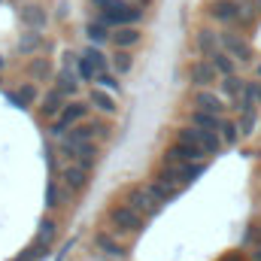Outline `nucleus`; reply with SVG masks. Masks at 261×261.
Instances as JSON below:
<instances>
[{
  "mask_svg": "<svg viewBox=\"0 0 261 261\" xmlns=\"http://www.w3.org/2000/svg\"><path fill=\"white\" fill-rule=\"evenodd\" d=\"M176 140L179 143H189V146H195V149H200L206 158L210 155H219L222 152V137H219V130H200L195 128V125H186V128L176 130Z\"/></svg>",
  "mask_w": 261,
  "mask_h": 261,
  "instance_id": "obj_1",
  "label": "nucleus"
},
{
  "mask_svg": "<svg viewBox=\"0 0 261 261\" xmlns=\"http://www.w3.org/2000/svg\"><path fill=\"white\" fill-rule=\"evenodd\" d=\"M107 219H110V225H113L116 234H140V231L146 228V219H143L137 210H130L125 200H122V203H113V206L107 210Z\"/></svg>",
  "mask_w": 261,
  "mask_h": 261,
  "instance_id": "obj_2",
  "label": "nucleus"
},
{
  "mask_svg": "<svg viewBox=\"0 0 261 261\" xmlns=\"http://www.w3.org/2000/svg\"><path fill=\"white\" fill-rule=\"evenodd\" d=\"M88 110H91V103H85V100H67V107L61 110V116L52 122V137H67L70 128H76L79 122H85L88 119Z\"/></svg>",
  "mask_w": 261,
  "mask_h": 261,
  "instance_id": "obj_3",
  "label": "nucleus"
},
{
  "mask_svg": "<svg viewBox=\"0 0 261 261\" xmlns=\"http://www.w3.org/2000/svg\"><path fill=\"white\" fill-rule=\"evenodd\" d=\"M58 152L70 158V164H79V167H85V170H91L94 164H97V143H73V140H67L61 137V143H58Z\"/></svg>",
  "mask_w": 261,
  "mask_h": 261,
  "instance_id": "obj_4",
  "label": "nucleus"
},
{
  "mask_svg": "<svg viewBox=\"0 0 261 261\" xmlns=\"http://www.w3.org/2000/svg\"><path fill=\"white\" fill-rule=\"evenodd\" d=\"M143 15H146V9H137V6H130V3H122V6H116V9H110V12H97L94 21H100V24H107V28L113 31V28H125V24H140Z\"/></svg>",
  "mask_w": 261,
  "mask_h": 261,
  "instance_id": "obj_5",
  "label": "nucleus"
},
{
  "mask_svg": "<svg viewBox=\"0 0 261 261\" xmlns=\"http://www.w3.org/2000/svg\"><path fill=\"white\" fill-rule=\"evenodd\" d=\"M219 40H222V49H225V52H228L237 64H252V58H255V55H252V46H249V43H246L237 31L225 28V31L219 34Z\"/></svg>",
  "mask_w": 261,
  "mask_h": 261,
  "instance_id": "obj_6",
  "label": "nucleus"
},
{
  "mask_svg": "<svg viewBox=\"0 0 261 261\" xmlns=\"http://www.w3.org/2000/svg\"><path fill=\"white\" fill-rule=\"evenodd\" d=\"M125 203H128L130 210H137L143 219H149V216H155L161 210V203L152 197V192L146 186H130L128 192H125Z\"/></svg>",
  "mask_w": 261,
  "mask_h": 261,
  "instance_id": "obj_7",
  "label": "nucleus"
},
{
  "mask_svg": "<svg viewBox=\"0 0 261 261\" xmlns=\"http://www.w3.org/2000/svg\"><path fill=\"white\" fill-rule=\"evenodd\" d=\"M206 15L213 21L225 24V28H237V21H240V3L237 0H213L206 6Z\"/></svg>",
  "mask_w": 261,
  "mask_h": 261,
  "instance_id": "obj_8",
  "label": "nucleus"
},
{
  "mask_svg": "<svg viewBox=\"0 0 261 261\" xmlns=\"http://www.w3.org/2000/svg\"><path fill=\"white\" fill-rule=\"evenodd\" d=\"M219 79H222V76L216 73V67L210 64V58H197V61L189 64V82H192L195 88H213Z\"/></svg>",
  "mask_w": 261,
  "mask_h": 261,
  "instance_id": "obj_9",
  "label": "nucleus"
},
{
  "mask_svg": "<svg viewBox=\"0 0 261 261\" xmlns=\"http://www.w3.org/2000/svg\"><path fill=\"white\" fill-rule=\"evenodd\" d=\"M192 107L203 110V113H213V116H225V110H228L225 97L219 91H213V88H197L195 97H192Z\"/></svg>",
  "mask_w": 261,
  "mask_h": 261,
  "instance_id": "obj_10",
  "label": "nucleus"
},
{
  "mask_svg": "<svg viewBox=\"0 0 261 261\" xmlns=\"http://www.w3.org/2000/svg\"><path fill=\"white\" fill-rule=\"evenodd\" d=\"M192 161H206V155L195 149V146H189V143H173V146H167V152H164V161L161 164H192Z\"/></svg>",
  "mask_w": 261,
  "mask_h": 261,
  "instance_id": "obj_11",
  "label": "nucleus"
},
{
  "mask_svg": "<svg viewBox=\"0 0 261 261\" xmlns=\"http://www.w3.org/2000/svg\"><path fill=\"white\" fill-rule=\"evenodd\" d=\"M58 179H61V186H64L70 195L88 189V170L79 167V164H67V167H61V170H58Z\"/></svg>",
  "mask_w": 261,
  "mask_h": 261,
  "instance_id": "obj_12",
  "label": "nucleus"
},
{
  "mask_svg": "<svg viewBox=\"0 0 261 261\" xmlns=\"http://www.w3.org/2000/svg\"><path fill=\"white\" fill-rule=\"evenodd\" d=\"M18 18H21V24H24L28 31H43V28L49 24V12H46V6H40V3H24V6L18 9Z\"/></svg>",
  "mask_w": 261,
  "mask_h": 261,
  "instance_id": "obj_13",
  "label": "nucleus"
},
{
  "mask_svg": "<svg viewBox=\"0 0 261 261\" xmlns=\"http://www.w3.org/2000/svg\"><path fill=\"white\" fill-rule=\"evenodd\" d=\"M140 40H143V31H140V24L113 28V34H110V43H113L116 49H134V46H140Z\"/></svg>",
  "mask_w": 261,
  "mask_h": 261,
  "instance_id": "obj_14",
  "label": "nucleus"
},
{
  "mask_svg": "<svg viewBox=\"0 0 261 261\" xmlns=\"http://www.w3.org/2000/svg\"><path fill=\"white\" fill-rule=\"evenodd\" d=\"M67 100H70V97H67V94H61V91H58V88L52 85V88L46 91V97H43L40 116H43V119H52V122H55V119L61 116V110L67 107Z\"/></svg>",
  "mask_w": 261,
  "mask_h": 261,
  "instance_id": "obj_15",
  "label": "nucleus"
},
{
  "mask_svg": "<svg viewBox=\"0 0 261 261\" xmlns=\"http://www.w3.org/2000/svg\"><path fill=\"white\" fill-rule=\"evenodd\" d=\"M94 246H97V252H103V255H116V258H125V255H128V249H125V243L119 240V234L113 237L110 231H97V234H94Z\"/></svg>",
  "mask_w": 261,
  "mask_h": 261,
  "instance_id": "obj_16",
  "label": "nucleus"
},
{
  "mask_svg": "<svg viewBox=\"0 0 261 261\" xmlns=\"http://www.w3.org/2000/svg\"><path fill=\"white\" fill-rule=\"evenodd\" d=\"M79 85H82V82H79V73L70 64H64L55 73V88H58L61 94H67V97H76V94H79Z\"/></svg>",
  "mask_w": 261,
  "mask_h": 261,
  "instance_id": "obj_17",
  "label": "nucleus"
},
{
  "mask_svg": "<svg viewBox=\"0 0 261 261\" xmlns=\"http://www.w3.org/2000/svg\"><path fill=\"white\" fill-rule=\"evenodd\" d=\"M88 103H91L97 113H103V116H113V113L119 110V107H116V97H113V91H107V88H100V85H91Z\"/></svg>",
  "mask_w": 261,
  "mask_h": 261,
  "instance_id": "obj_18",
  "label": "nucleus"
},
{
  "mask_svg": "<svg viewBox=\"0 0 261 261\" xmlns=\"http://www.w3.org/2000/svg\"><path fill=\"white\" fill-rule=\"evenodd\" d=\"M195 43H197L200 58H210L213 52H219V49H222V40H219V34H216L213 28H200V31L195 34Z\"/></svg>",
  "mask_w": 261,
  "mask_h": 261,
  "instance_id": "obj_19",
  "label": "nucleus"
},
{
  "mask_svg": "<svg viewBox=\"0 0 261 261\" xmlns=\"http://www.w3.org/2000/svg\"><path fill=\"white\" fill-rule=\"evenodd\" d=\"M46 46V37L40 34V31H24L21 37H18V43H15V49H18V55H24V58H31V55H37L40 49Z\"/></svg>",
  "mask_w": 261,
  "mask_h": 261,
  "instance_id": "obj_20",
  "label": "nucleus"
},
{
  "mask_svg": "<svg viewBox=\"0 0 261 261\" xmlns=\"http://www.w3.org/2000/svg\"><path fill=\"white\" fill-rule=\"evenodd\" d=\"M243 88H246V79H240L237 73H234V76H222V79H219V94H222L225 100H231V107L237 103V97L243 94Z\"/></svg>",
  "mask_w": 261,
  "mask_h": 261,
  "instance_id": "obj_21",
  "label": "nucleus"
},
{
  "mask_svg": "<svg viewBox=\"0 0 261 261\" xmlns=\"http://www.w3.org/2000/svg\"><path fill=\"white\" fill-rule=\"evenodd\" d=\"M37 97H40V91H37V85H34V82H24V85H18V88L9 94V100H12L15 107H21V110H24V107H34V103H37Z\"/></svg>",
  "mask_w": 261,
  "mask_h": 261,
  "instance_id": "obj_22",
  "label": "nucleus"
},
{
  "mask_svg": "<svg viewBox=\"0 0 261 261\" xmlns=\"http://www.w3.org/2000/svg\"><path fill=\"white\" fill-rule=\"evenodd\" d=\"M210 64L216 67V73H219V76H234V73H237V61H234L225 49L213 52V55H210Z\"/></svg>",
  "mask_w": 261,
  "mask_h": 261,
  "instance_id": "obj_23",
  "label": "nucleus"
},
{
  "mask_svg": "<svg viewBox=\"0 0 261 261\" xmlns=\"http://www.w3.org/2000/svg\"><path fill=\"white\" fill-rule=\"evenodd\" d=\"M222 119L225 116H213V113H203V110H192V122L189 125H195L200 130H219L222 128Z\"/></svg>",
  "mask_w": 261,
  "mask_h": 261,
  "instance_id": "obj_24",
  "label": "nucleus"
},
{
  "mask_svg": "<svg viewBox=\"0 0 261 261\" xmlns=\"http://www.w3.org/2000/svg\"><path fill=\"white\" fill-rule=\"evenodd\" d=\"M110 70L116 73V76H125L134 70V55H130V49H116V55L110 58Z\"/></svg>",
  "mask_w": 261,
  "mask_h": 261,
  "instance_id": "obj_25",
  "label": "nucleus"
},
{
  "mask_svg": "<svg viewBox=\"0 0 261 261\" xmlns=\"http://www.w3.org/2000/svg\"><path fill=\"white\" fill-rule=\"evenodd\" d=\"M64 192L67 189H61V179L52 176V179L46 182V206H49V210H58L61 200H64ZM67 195H70V192H67Z\"/></svg>",
  "mask_w": 261,
  "mask_h": 261,
  "instance_id": "obj_26",
  "label": "nucleus"
},
{
  "mask_svg": "<svg viewBox=\"0 0 261 261\" xmlns=\"http://www.w3.org/2000/svg\"><path fill=\"white\" fill-rule=\"evenodd\" d=\"M146 189L152 192V197L164 206L167 200H173V197L179 195V189H173V186H164V182H158V179H152V182H146Z\"/></svg>",
  "mask_w": 261,
  "mask_h": 261,
  "instance_id": "obj_27",
  "label": "nucleus"
},
{
  "mask_svg": "<svg viewBox=\"0 0 261 261\" xmlns=\"http://www.w3.org/2000/svg\"><path fill=\"white\" fill-rule=\"evenodd\" d=\"M31 76H34V82H49L52 79V61L49 58H34L31 61Z\"/></svg>",
  "mask_w": 261,
  "mask_h": 261,
  "instance_id": "obj_28",
  "label": "nucleus"
},
{
  "mask_svg": "<svg viewBox=\"0 0 261 261\" xmlns=\"http://www.w3.org/2000/svg\"><path fill=\"white\" fill-rule=\"evenodd\" d=\"M85 34H88L91 46H100V43H107V40H110V34H113V31H110L107 24H100V21H88Z\"/></svg>",
  "mask_w": 261,
  "mask_h": 261,
  "instance_id": "obj_29",
  "label": "nucleus"
},
{
  "mask_svg": "<svg viewBox=\"0 0 261 261\" xmlns=\"http://www.w3.org/2000/svg\"><path fill=\"white\" fill-rule=\"evenodd\" d=\"M219 137H222L225 146H234V143L240 140V128H237V122L225 116V119H222V128H219Z\"/></svg>",
  "mask_w": 261,
  "mask_h": 261,
  "instance_id": "obj_30",
  "label": "nucleus"
},
{
  "mask_svg": "<svg viewBox=\"0 0 261 261\" xmlns=\"http://www.w3.org/2000/svg\"><path fill=\"white\" fill-rule=\"evenodd\" d=\"M206 170V161H192V164H179V176H182V186L195 182L197 176Z\"/></svg>",
  "mask_w": 261,
  "mask_h": 261,
  "instance_id": "obj_31",
  "label": "nucleus"
},
{
  "mask_svg": "<svg viewBox=\"0 0 261 261\" xmlns=\"http://www.w3.org/2000/svg\"><path fill=\"white\" fill-rule=\"evenodd\" d=\"M237 128H240V137H252L255 128H258V110H255V113H240Z\"/></svg>",
  "mask_w": 261,
  "mask_h": 261,
  "instance_id": "obj_32",
  "label": "nucleus"
},
{
  "mask_svg": "<svg viewBox=\"0 0 261 261\" xmlns=\"http://www.w3.org/2000/svg\"><path fill=\"white\" fill-rule=\"evenodd\" d=\"M119 79H122V76H116L113 70H107V73H100L94 82H97L100 88H107V91H113V94H116V91H122V82H119Z\"/></svg>",
  "mask_w": 261,
  "mask_h": 261,
  "instance_id": "obj_33",
  "label": "nucleus"
},
{
  "mask_svg": "<svg viewBox=\"0 0 261 261\" xmlns=\"http://www.w3.org/2000/svg\"><path fill=\"white\" fill-rule=\"evenodd\" d=\"M243 243H246V246H261V225H255V222H252V225L246 228Z\"/></svg>",
  "mask_w": 261,
  "mask_h": 261,
  "instance_id": "obj_34",
  "label": "nucleus"
},
{
  "mask_svg": "<svg viewBox=\"0 0 261 261\" xmlns=\"http://www.w3.org/2000/svg\"><path fill=\"white\" fill-rule=\"evenodd\" d=\"M52 240H55V222H49V219H46V222L40 225V243H43V246H49Z\"/></svg>",
  "mask_w": 261,
  "mask_h": 261,
  "instance_id": "obj_35",
  "label": "nucleus"
},
{
  "mask_svg": "<svg viewBox=\"0 0 261 261\" xmlns=\"http://www.w3.org/2000/svg\"><path fill=\"white\" fill-rule=\"evenodd\" d=\"M125 0H91V6L94 9H100V12H110V9H116V6H122Z\"/></svg>",
  "mask_w": 261,
  "mask_h": 261,
  "instance_id": "obj_36",
  "label": "nucleus"
},
{
  "mask_svg": "<svg viewBox=\"0 0 261 261\" xmlns=\"http://www.w3.org/2000/svg\"><path fill=\"white\" fill-rule=\"evenodd\" d=\"M46 161H49V167H52V173L58 176V152H55V149H46Z\"/></svg>",
  "mask_w": 261,
  "mask_h": 261,
  "instance_id": "obj_37",
  "label": "nucleus"
},
{
  "mask_svg": "<svg viewBox=\"0 0 261 261\" xmlns=\"http://www.w3.org/2000/svg\"><path fill=\"white\" fill-rule=\"evenodd\" d=\"M125 3H130V6H137V9H149L155 0H125Z\"/></svg>",
  "mask_w": 261,
  "mask_h": 261,
  "instance_id": "obj_38",
  "label": "nucleus"
},
{
  "mask_svg": "<svg viewBox=\"0 0 261 261\" xmlns=\"http://www.w3.org/2000/svg\"><path fill=\"white\" fill-rule=\"evenodd\" d=\"M252 85V94H255V103L261 107V79H255V82H249Z\"/></svg>",
  "mask_w": 261,
  "mask_h": 261,
  "instance_id": "obj_39",
  "label": "nucleus"
},
{
  "mask_svg": "<svg viewBox=\"0 0 261 261\" xmlns=\"http://www.w3.org/2000/svg\"><path fill=\"white\" fill-rule=\"evenodd\" d=\"M249 261H261V246H252V252H249Z\"/></svg>",
  "mask_w": 261,
  "mask_h": 261,
  "instance_id": "obj_40",
  "label": "nucleus"
},
{
  "mask_svg": "<svg viewBox=\"0 0 261 261\" xmlns=\"http://www.w3.org/2000/svg\"><path fill=\"white\" fill-rule=\"evenodd\" d=\"M222 261H243V255H240V252H234V255H225Z\"/></svg>",
  "mask_w": 261,
  "mask_h": 261,
  "instance_id": "obj_41",
  "label": "nucleus"
},
{
  "mask_svg": "<svg viewBox=\"0 0 261 261\" xmlns=\"http://www.w3.org/2000/svg\"><path fill=\"white\" fill-rule=\"evenodd\" d=\"M255 76H258V79H261V61H258V64H255Z\"/></svg>",
  "mask_w": 261,
  "mask_h": 261,
  "instance_id": "obj_42",
  "label": "nucleus"
},
{
  "mask_svg": "<svg viewBox=\"0 0 261 261\" xmlns=\"http://www.w3.org/2000/svg\"><path fill=\"white\" fill-rule=\"evenodd\" d=\"M0 70H3V58H0Z\"/></svg>",
  "mask_w": 261,
  "mask_h": 261,
  "instance_id": "obj_43",
  "label": "nucleus"
}]
</instances>
